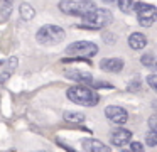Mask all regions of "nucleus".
Instances as JSON below:
<instances>
[{"mask_svg": "<svg viewBox=\"0 0 157 152\" xmlns=\"http://www.w3.org/2000/svg\"><path fill=\"white\" fill-rule=\"evenodd\" d=\"M83 24L79 27L81 29H93L98 30L103 27L110 25L113 20V14L108 9H98V7H93L90 12H86L85 15H81Z\"/></svg>", "mask_w": 157, "mask_h": 152, "instance_id": "1", "label": "nucleus"}, {"mask_svg": "<svg viewBox=\"0 0 157 152\" xmlns=\"http://www.w3.org/2000/svg\"><path fill=\"white\" fill-rule=\"evenodd\" d=\"M66 95L73 103L81 105V107H95L100 101V95L88 86H71L66 91Z\"/></svg>", "mask_w": 157, "mask_h": 152, "instance_id": "2", "label": "nucleus"}, {"mask_svg": "<svg viewBox=\"0 0 157 152\" xmlns=\"http://www.w3.org/2000/svg\"><path fill=\"white\" fill-rule=\"evenodd\" d=\"M64 29L59 25H52V24H46L36 34V39L39 44H44V46H54V44L63 42L64 39Z\"/></svg>", "mask_w": 157, "mask_h": 152, "instance_id": "3", "label": "nucleus"}, {"mask_svg": "<svg viewBox=\"0 0 157 152\" xmlns=\"http://www.w3.org/2000/svg\"><path fill=\"white\" fill-rule=\"evenodd\" d=\"M59 10L66 15H75V17H81L86 12L95 7V3L91 0H61L59 2Z\"/></svg>", "mask_w": 157, "mask_h": 152, "instance_id": "4", "label": "nucleus"}, {"mask_svg": "<svg viewBox=\"0 0 157 152\" xmlns=\"http://www.w3.org/2000/svg\"><path fill=\"white\" fill-rule=\"evenodd\" d=\"M68 56H75V57H93L95 54H98V46L95 42L90 41H76L71 42L64 51Z\"/></svg>", "mask_w": 157, "mask_h": 152, "instance_id": "5", "label": "nucleus"}, {"mask_svg": "<svg viewBox=\"0 0 157 152\" xmlns=\"http://www.w3.org/2000/svg\"><path fill=\"white\" fill-rule=\"evenodd\" d=\"M133 9L137 12V19H139V24L142 27H150L154 25V22L157 20V9L152 3H133Z\"/></svg>", "mask_w": 157, "mask_h": 152, "instance_id": "6", "label": "nucleus"}, {"mask_svg": "<svg viewBox=\"0 0 157 152\" xmlns=\"http://www.w3.org/2000/svg\"><path fill=\"white\" fill-rule=\"evenodd\" d=\"M105 117L115 125H123V123H127V120H128L127 110L122 108V107H118V105H110V107H106L105 108Z\"/></svg>", "mask_w": 157, "mask_h": 152, "instance_id": "7", "label": "nucleus"}, {"mask_svg": "<svg viewBox=\"0 0 157 152\" xmlns=\"http://www.w3.org/2000/svg\"><path fill=\"white\" fill-rule=\"evenodd\" d=\"M133 134L128 130V128H123V127H117L115 130H112V134H110V140H112L113 145H117V147H123V145H127L130 140H132Z\"/></svg>", "mask_w": 157, "mask_h": 152, "instance_id": "8", "label": "nucleus"}, {"mask_svg": "<svg viewBox=\"0 0 157 152\" xmlns=\"http://www.w3.org/2000/svg\"><path fill=\"white\" fill-rule=\"evenodd\" d=\"M100 68L105 71H110V73H120L123 69V59H120V57H106V59H101Z\"/></svg>", "mask_w": 157, "mask_h": 152, "instance_id": "9", "label": "nucleus"}, {"mask_svg": "<svg viewBox=\"0 0 157 152\" xmlns=\"http://www.w3.org/2000/svg\"><path fill=\"white\" fill-rule=\"evenodd\" d=\"M83 149L90 150V152H108L110 150V147H106L103 142L96 140V138H86V140H83Z\"/></svg>", "mask_w": 157, "mask_h": 152, "instance_id": "10", "label": "nucleus"}, {"mask_svg": "<svg viewBox=\"0 0 157 152\" xmlns=\"http://www.w3.org/2000/svg\"><path fill=\"white\" fill-rule=\"evenodd\" d=\"M128 46L135 51H140L147 46V37L142 32H133L128 36Z\"/></svg>", "mask_w": 157, "mask_h": 152, "instance_id": "11", "label": "nucleus"}, {"mask_svg": "<svg viewBox=\"0 0 157 152\" xmlns=\"http://www.w3.org/2000/svg\"><path fill=\"white\" fill-rule=\"evenodd\" d=\"M66 76L69 80H75L78 83H83V84H91L93 81V76L90 73H85V71H73V69H68L66 71Z\"/></svg>", "mask_w": 157, "mask_h": 152, "instance_id": "12", "label": "nucleus"}, {"mask_svg": "<svg viewBox=\"0 0 157 152\" xmlns=\"http://www.w3.org/2000/svg\"><path fill=\"white\" fill-rule=\"evenodd\" d=\"M19 12H21V17L25 20V22H29V20H32L36 17V10H34V7H32L31 3H22L21 9H19Z\"/></svg>", "mask_w": 157, "mask_h": 152, "instance_id": "13", "label": "nucleus"}, {"mask_svg": "<svg viewBox=\"0 0 157 152\" xmlns=\"http://www.w3.org/2000/svg\"><path fill=\"white\" fill-rule=\"evenodd\" d=\"M64 120L73 122V123H81V122H85V115L78 113V111H66V113H64Z\"/></svg>", "mask_w": 157, "mask_h": 152, "instance_id": "14", "label": "nucleus"}, {"mask_svg": "<svg viewBox=\"0 0 157 152\" xmlns=\"http://www.w3.org/2000/svg\"><path fill=\"white\" fill-rule=\"evenodd\" d=\"M140 63L144 64V66H147V68H155V56H154L152 53H147V54H144L142 57H140Z\"/></svg>", "mask_w": 157, "mask_h": 152, "instance_id": "15", "label": "nucleus"}, {"mask_svg": "<svg viewBox=\"0 0 157 152\" xmlns=\"http://www.w3.org/2000/svg\"><path fill=\"white\" fill-rule=\"evenodd\" d=\"M117 3L123 14H128L130 10H133V0H117Z\"/></svg>", "mask_w": 157, "mask_h": 152, "instance_id": "16", "label": "nucleus"}, {"mask_svg": "<svg viewBox=\"0 0 157 152\" xmlns=\"http://www.w3.org/2000/svg\"><path fill=\"white\" fill-rule=\"evenodd\" d=\"M145 142L149 147H155L157 145V130H149L145 135Z\"/></svg>", "mask_w": 157, "mask_h": 152, "instance_id": "17", "label": "nucleus"}, {"mask_svg": "<svg viewBox=\"0 0 157 152\" xmlns=\"http://www.w3.org/2000/svg\"><path fill=\"white\" fill-rule=\"evenodd\" d=\"M17 63H19L17 57H10V59L7 61V69H5V71H7L9 74H12L15 71V68H17Z\"/></svg>", "mask_w": 157, "mask_h": 152, "instance_id": "18", "label": "nucleus"}, {"mask_svg": "<svg viewBox=\"0 0 157 152\" xmlns=\"http://www.w3.org/2000/svg\"><path fill=\"white\" fill-rule=\"evenodd\" d=\"M145 80H147V83H149V86L152 88V90H157V74H155V73L149 74Z\"/></svg>", "mask_w": 157, "mask_h": 152, "instance_id": "19", "label": "nucleus"}, {"mask_svg": "<svg viewBox=\"0 0 157 152\" xmlns=\"http://www.w3.org/2000/svg\"><path fill=\"white\" fill-rule=\"evenodd\" d=\"M91 83H93V81H91ZM93 86H95V88H106V90H112L113 84L108 83V81H96V83H93Z\"/></svg>", "mask_w": 157, "mask_h": 152, "instance_id": "20", "label": "nucleus"}, {"mask_svg": "<svg viewBox=\"0 0 157 152\" xmlns=\"http://www.w3.org/2000/svg\"><path fill=\"white\" fill-rule=\"evenodd\" d=\"M140 86H142L140 80H133L132 83H128V91H139Z\"/></svg>", "mask_w": 157, "mask_h": 152, "instance_id": "21", "label": "nucleus"}, {"mask_svg": "<svg viewBox=\"0 0 157 152\" xmlns=\"http://www.w3.org/2000/svg\"><path fill=\"white\" fill-rule=\"evenodd\" d=\"M130 144V150H135V152H140V150H144V144H140V142H128Z\"/></svg>", "mask_w": 157, "mask_h": 152, "instance_id": "22", "label": "nucleus"}, {"mask_svg": "<svg viewBox=\"0 0 157 152\" xmlns=\"http://www.w3.org/2000/svg\"><path fill=\"white\" fill-rule=\"evenodd\" d=\"M149 127H150V130H157V115H152L149 118Z\"/></svg>", "mask_w": 157, "mask_h": 152, "instance_id": "23", "label": "nucleus"}, {"mask_svg": "<svg viewBox=\"0 0 157 152\" xmlns=\"http://www.w3.org/2000/svg\"><path fill=\"white\" fill-rule=\"evenodd\" d=\"M103 2H105V3H115L117 0H103Z\"/></svg>", "mask_w": 157, "mask_h": 152, "instance_id": "24", "label": "nucleus"}]
</instances>
